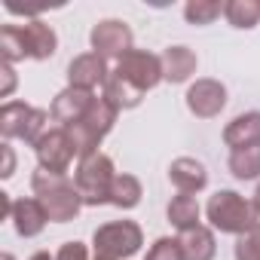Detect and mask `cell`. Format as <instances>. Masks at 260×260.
Here are the masks:
<instances>
[{"mask_svg":"<svg viewBox=\"0 0 260 260\" xmlns=\"http://www.w3.org/2000/svg\"><path fill=\"white\" fill-rule=\"evenodd\" d=\"M31 190L34 196L43 202L46 214L52 223H68L83 211V196L74 187V181L68 175H55V172H43L37 169L31 175Z\"/></svg>","mask_w":260,"mask_h":260,"instance_id":"obj_1","label":"cell"},{"mask_svg":"<svg viewBox=\"0 0 260 260\" xmlns=\"http://www.w3.org/2000/svg\"><path fill=\"white\" fill-rule=\"evenodd\" d=\"M113 181H116V169H113V159L107 153L98 150L92 156L77 159L74 187L80 190L83 205H89V208L110 205V187H113Z\"/></svg>","mask_w":260,"mask_h":260,"instance_id":"obj_2","label":"cell"},{"mask_svg":"<svg viewBox=\"0 0 260 260\" xmlns=\"http://www.w3.org/2000/svg\"><path fill=\"white\" fill-rule=\"evenodd\" d=\"M205 217H208L211 230L230 233V236H242V233H248L257 223V214L251 208V199H245L236 190H217L214 196H208Z\"/></svg>","mask_w":260,"mask_h":260,"instance_id":"obj_3","label":"cell"},{"mask_svg":"<svg viewBox=\"0 0 260 260\" xmlns=\"http://www.w3.org/2000/svg\"><path fill=\"white\" fill-rule=\"evenodd\" d=\"M116 116H119V110H116L104 95H98V98H95V104L89 107V113H86L80 122L68 125L71 141H74V147H77V159L98 153L101 141L110 135V128H113Z\"/></svg>","mask_w":260,"mask_h":260,"instance_id":"obj_4","label":"cell"},{"mask_svg":"<svg viewBox=\"0 0 260 260\" xmlns=\"http://www.w3.org/2000/svg\"><path fill=\"white\" fill-rule=\"evenodd\" d=\"M141 245H144V230L135 220H110L92 233L95 257L104 260H128L141 251Z\"/></svg>","mask_w":260,"mask_h":260,"instance_id":"obj_5","label":"cell"},{"mask_svg":"<svg viewBox=\"0 0 260 260\" xmlns=\"http://www.w3.org/2000/svg\"><path fill=\"white\" fill-rule=\"evenodd\" d=\"M113 74H119L125 83H132L138 92H150V89H156L166 77H162V55H153V52H147V49H132V52H125L119 61H116V68H113Z\"/></svg>","mask_w":260,"mask_h":260,"instance_id":"obj_6","label":"cell"},{"mask_svg":"<svg viewBox=\"0 0 260 260\" xmlns=\"http://www.w3.org/2000/svg\"><path fill=\"white\" fill-rule=\"evenodd\" d=\"M34 156H37V169L43 172H55V175H68L71 162L77 159V147L71 141V132L64 125H55L34 144Z\"/></svg>","mask_w":260,"mask_h":260,"instance_id":"obj_7","label":"cell"},{"mask_svg":"<svg viewBox=\"0 0 260 260\" xmlns=\"http://www.w3.org/2000/svg\"><path fill=\"white\" fill-rule=\"evenodd\" d=\"M89 46L101 58H116L119 61L125 52L135 49V34L122 19H101L89 31Z\"/></svg>","mask_w":260,"mask_h":260,"instance_id":"obj_8","label":"cell"},{"mask_svg":"<svg viewBox=\"0 0 260 260\" xmlns=\"http://www.w3.org/2000/svg\"><path fill=\"white\" fill-rule=\"evenodd\" d=\"M187 110L199 119H214L223 107H226V86L220 80H211V77H199L196 83L187 86Z\"/></svg>","mask_w":260,"mask_h":260,"instance_id":"obj_9","label":"cell"},{"mask_svg":"<svg viewBox=\"0 0 260 260\" xmlns=\"http://www.w3.org/2000/svg\"><path fill=\"white\" fill-rule=\"evenodd\" d=\"M107 77H110L107 58H101L98 52H80L68 64V86H77V89H86V92H95L98 86L104 89Z\"/></svg>","mask_w":260,"mask_h":260,"instance_id":"obj_10","label":"cell"},{"mask_svg":"<svg viewBox=\"0 0 260 260\" xmlns=\"http://www.w3.org/2000/svg\"><path fill=\"white\" fill-rule=\"evenodd\" d=\"M95 92H86V89H77V86H64L55 98H52V107H49V113H52V119L58 122V125H74V122H80L86 113H89V107L95 104Z\"/></svg>","mask_w":260,"mask_h":260,"instance_id":"obj_11","label":"cell"},{"mask_svg":"<svg viewBox=\"0 0 260 260\" xmlns=\"http://www.w3.org/2000/svg\"><path fill=\"white\" fill-rule=\"evenodd\" d=\"M169 181H172V187L178 193L196 196V193H202L208 187V169L193 156H178L169 166Z\"/></svg>","mask_w":260,"mask_h":260,"instance_id":"obj_12","label":"cell"},{"mask_svg":"<svg viewBox=\"0 0 260 260\" xmlns=\"http://www.w3.org/2000/svg\"><path fill=\"white\" fill-rule=\"evenodd\" d=\"M10 220H13V226H16V233L22 239H34V236H40L46 230L49 214H46V208H43V202L37 196H25V199H16L13 202Z\"/></svg>","mask_w":260,"mask_h":260,"instance_id":"obj_13","label":"cell"},{"mask_svg":"<svg viewBox=\"0 0 260 260\" xmlns=\"http://www.w3.org/2000/svg\"><path fill=\"white\" fill-rule=\"evenodd\" d=\"M223 144L230 150H245L260 144V110H245L223 125Z\"/></svg>","mask_w":260,"mask_h":260,"instance_id":"obj_14","label":"cell"},{"mask_svg":"<svg viewBox=\"0 0 260 260\" xmlns=\"http://www.w3.org/2000/svg\"><path fill=\"white\" fill-rule=\"evenodd\" d=\"M22 34H25V43H28V58L34 61H46L55 55L58 49V34L52 31V25H46L43 19H31L22 25Z\"/></svg>","mask_w":260,"mask_h":260,"instance_id":"obj_15","label":"cell"},{"mask_svg":"<svg viewBox=\"0 0 260 260\" xmlns=\"http://www.w3.org/2000/svg\"><path fill=\"white\" fill-rule=\"evenodd\" d=\"M196 52L190 49V46H169L166 52H162V77H166V83H187L193 74H196Z\"/></svg>","mask_w":260,"mask_h":260,"instance_id":"obj_16","label":"cell"},{"mask_svg":"<svg viewBox=\"0 0 260 260\" xmlns=\"http://www.w3.org/2000/svg\"><path fill=\"white\" fill-rule=\"evenodd\" d=\"M166 217L178 233H190V230L202 226V208H199L196 196H187V193L172 196V202L166 208Z\"/></svg>","mask_w":260,"mask_h":260,"instance_id":"obj_17","label":"cell"},{"mask_svg":"<svg viewBox=\"0 0 260 260\" xmlns=\"http://www.w3.org/2000/svg\"><path fill=\"white\" fill-rule=\"evenodd\" d=\"M34 107L25 104V101H7L4 107H0V135H4V141L10 144L13 138H25V128H28V119H31Z\"/></svg>","mask_w":260,"mask_h":260,"instance_id":"obj_18","label":"cell"},{"mask_svg":"<svg viewBox=\"0 0 260 260\" xmlns=\"http://www.w3.org/2000/svg\"><path fill=\"white\" fill-rule=\"evenodd\" d=\"M181 248H184V260H214L217 245H214V230L211 226H196L190 233H181Z\"/></svg>","mask_w":260,"mask_h":260,"instance_id":"obj_19","label":"cell"},{"mask_svg":"<svg viewBox=\"0 0 260 260\" xmlns=\"http://www.w3.org/2000/svg\"><path fill=\"white\" fill-rule=\"evenodd\" d=\"M116 110H135L141 101H144V92H138L132 83H125L119 74H113L110 71V77H107V83H104V92H101Z\"/></svg>","mask_w":260,"mask_h":260,"instance_id":"obj_20","label":"cell"},{"mask_svg":"<svg viewBox=\"0 0 260 260\" xmlns=\"http://www.w3.org/2000/svg\"><path fill=\"white\" fill-rule=\"evenodd\" d=\"M141 196H144V187L135 175H125V172L116 175V181L110 187V205H116L122 211H132L141 205Z\"/></svg>","mask_w":260,"mask_h":260,"instance_id":"obj_21","label":"cell"},{"mask_svg":"<svg viewBox=\"0 0 260 260\" xmlns=\"http://www.w3.org/2000/svg\"><path fill=\"white\" fill-rule=\"evenodd\" d=\"M223 19L236 31H251L260 25V0H230L223 4Z\"/></svg>","mask_w":260,"mask_h":260,"instance_id":"obj_22","label":"cell"},{"mask_svg":"<svg viewBox=\"0 0 260 260\" xmlns=\"http://www.w3.org/2000/svg\"><path fill=\"white\" fill-rule=\"evenodd\" d=\"M226 169L236 181H257L260 178V144L245 150H230Z\"/></svg>","mask_w":260,"mask_h":260,"instance_id":"obj_23","label":"cell"},{"mask_svg":"<svg viewBox=\"0 0 260 260\" xmlns=\"http://www.w3.org/2000/svg\"><path fill=\"white\" fill-rule=\"evenodd\" d=\"M22 58H28V43H25L22 25H4L0 28V61L16 64Z\"/></svg>","mask_w":260,"mask_h":260,"instance_id":"obj_24","label":"cell"},{"mask_svg":"<svg viewBox=\"0 0 260 260\" xmlns=\"http://www.w3.org/2000/svg\"><path fill=\"white\" fill-rule=\"evenodd\" d=\"M217 16H223V4H217V0H187L184 4V19L196 28L211 25Z\"/></svg>","mask_w":260,"mask_h":260,"instance_id":"obj_25","label":"cell"},{"mask_svg":"<svg viewBox=\"0 0 260 260\" xmlns=\"http://www.w3.org/2000/svg\"><path fill=\"white\" fill-rule=\"evenodd\" d=\"M233 254H236V260H260V220H257L248 233L236 236Z\"/></svg>","mask_w":260,"mask_h":260,"instance_id":"obj_26","label":"cell"},{"mask_svg":"<svg viewBox=\"0 0 260 260\" xmlns=\"http://www.w3.org/2000/svg\"><path fill=\"white\" fill-rule=\"evenodd\" d=\"M144 260H184V248H181V239H172V236H162L150 245L147 257Z\"/></svg>","mask_w":260,"mask_h":260,"instance_id":"obj_27","label":"cell"},{"mask_svg":"<svg viewBox=\"0 0 260 260\" xmlns=\"http://www.w3.org/2000/svg\"><path fill=\"white\" fill-rule=\"evenodd\" d=\"M55 260H92V257H89V248L74 239V242H64V245L58 248Z\"/></svg>","mask_w":260,"mask_h":260,"instance_id":"obj_28","label":"cell"},{"mask_svg":"<svg viewBox=\"0 0 260 260\" xmlns=\"http://www.w3.org/2000/svg\"><path fill=\"white\" fill-rule=\"evenodd\" d=\"M0 77H4V83H0V98H10V95L16 92V83H19L16 68L7 64V61H0Z\"/></svg>","mask_w":260,"mask_h":260,"instance_id":"obj_29","label":"cell"},{"mask_svg":"<svg viewBox=\"0 0 260 260\" xmlns=\"http://www.w3.org/2000/svg\"><path fill=\"white\" fill-rule=\"evenodd\" d=\"M0 150H4V172H0V178H13L16 175V153L10 144H4Z\"/></svg>","mask_w":260,"mask_h":260,"instance_id":"obj_30","label":"cell"},{"mask_svg":"<svg viewBox=\"0 0 260 260\" xmlns=\"http://www.w3.org/2000/svg\"><path fill=\"white\" fill-rule=\"evenodd\" d=\"M251 208H254V214L260 217V184L254 187V196H251Z\"/></svg>","mask_w":260,"mask_h":260,"instance_id":"obj_31","label":"cell"},{"mask_svg":"<svg viewBox=\"0 0 260 260\" xmlns=\"http://www.w3.org/2000/svg\"><path fill=\"white\" fill-rule=\"evenodd\" d=\"M28 260H55V254H49V251H37V254H31Z\"/></svg>","mask_w":260,"mask_h":260,"instance_id":"obj_32","label":"cell"},{"mask_svg":"<svg viewBox=\"0 0 260 260\" xmlns=\"http://www.w3.org/2000/svg\"><path fill=\"white\" fill-rule=\"evenodd\" d=\"M4 260H16V257H13V254H10V251H7V254H4Z\"/></svg>","mask_w":260,"mask_h":260,"instance_id":"obj_33","label":"cell"},{"mask_svg":"<svg viewBox=\"0 0 260 260\" xmlns=\"http://www.w3.org/2000/svg\"><path fill=\"white\" fill-rule=\"evenodd\" d=\"M92 260H104V257H92Z\"/></svg>","mask_w":260,"mask_h":260,"instance_id":"obj_34","label":"cell"}]
</instances>
